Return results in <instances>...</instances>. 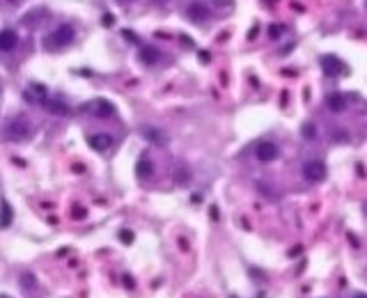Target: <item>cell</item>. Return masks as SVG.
I'll return each instance as SVG.
<instances>
[{"mask_svg": "<svg viewBox=\"0 0 367 298\" xmlns=\"http://www.w3.org/2000/svg\"><path fill=\"white\" fill-rule=\"evenodd\" d=\"M71 41H73L71 25H57L48 37H44V48H48V51H60V48H64V46L71 44Z\"/></svg>", "mask_w": 367, "mask_h": 298, "instance_id": "6da1fadb", "label": "cell"}, {"mask_svg": "<svg viewBox=\"0 0 367 298\" xmlns=\"http://www.w3.org/2000/svg\"><path fill=\"white\" fill-rule=\"evenodd\" d=\"M30 135H32V126H30L25 119L16 117V119H11V122H7L5 126V138L11 142H23V140H28Z\"/></svg>", "mask_w": 367, "mask_h": 298, "instance_id": "7a4b0ae2", "label": "cell"}, {"mask_svg": "<svg viewBox=\"0 0 367 298\" xmlns=\"http://www.w3.org/2000/svg\"><path fill=\"white\" fill-rule=\"evenodd\" d=\"M303 177L308 181H312V184H317V181H324V179H326V163H324V161H319V158H315V161H308V163L303 165Z\"/></svg>", "mask_w": 367, "mask_h": 298, "instance_id": "3957f363", "label": "cell"}, {"mask_svg": "<svg viewBox=\"0 0 367 298\" xmlns=\"http://www.w3.org/2000/svg\"><path fill=\"white\" fill-rule=\"evenodd\" d=\"M255 154H257V161H262V163H271V161H276V156H278V147L273 145V142L264 140V142L257 145Z\"/></svg>", "mask_w": 367, "mask_h": 298, "instance_id": "277c9868", "label": "cell"}, {"mask_svg": "<svg viewBox=\"0 0 367 298\" xmlns=\"http://www.w3.org/2000/svg\"><path fill=\"white\" fill-rule=\"evenodd\" d=\"M87 142H90V147L94 152H108V149L113 147V138L108 133H94L87 138Z\"/></svg>", "mask_w": 367, "mask_h": 298, "instance_id": "5b68a950", "label": "cell"}, {"mask_svg": "<svg viewBox=\"0 0 367 298\" xmlns=\"http://www.w3.org/2000/svg\"><path fill=\"white\" fill-rule=\"evenodd\" d=\"M322 67H324V71H326L328 76H340V73L347 71L345 62H340L338 57H331V55L322 57Z\"/></svg>", "mask_w": 367, "mask_h": 298, "instance_id": "8992f818", "label": "cell"}, {"mask_svg": "<svg viewBox=\"0 0 367 298\" xmlns=\"http://www.w3.org/2000/svg\"><path fill=\"white\" fill-rule=\"evenodd\" d=\"M16 44H18V37H16V32H14V30H9V28L0 30V51H2V53L14 51V48H16Z\"/></svg>", "mask_w": 367, "mask_h": 298, "instance_id": "52a82bcc", "label": "cell"}, {"mask_svg": "<svg viewBox=\"0 0 367 298\" xmlns=\"http://www.w3.org/2000/svg\"><path fill=\"white\" fill-rule=\"evenodd\" d=\"M92 113H94L96 117H113L115 106L110 101H106V99H99V101L92 103Z\"/></svg>", "mask_w": 367, "mask_h": 298, "instance_id": "ba28073f", "label": "cell"}, {"mask_svg": "<svg viewBox=\"0 0 367 298\" xmlns=\"http://www.w3.org/2000/svg\"><path fill=\"white\" fill-rule=\"evenodd\" d=\"M188 18H193V21H204V18L209 16V9H207V5H202V2H191L186 9Z\"/></svg>", "mask_w": 367, "mask_h": 298, "instance_id": "9c48e42d", "label": "cell"}, {"mask_svg": "<svg viewBox=\"0 0 367 298\" xmlns=\"http://www.w3.org/2000/svg\"><path fill=\"white\" fill-rule=\"evenodd\" d=\"M136 175L140 177V179H149V177L154 175V165H152V161L147 156H142L140 161H138V165H136Z\"/></svg>", "mask_w": 367, "mask_h": 298, "instance_id": "30bf717a", "label": "cell"}, {"mask_svg": "<svg viewBox=\"0 0 367 298\" xmlns=\"http://www.w3.org/2000/svg\"><path fill=\"white\" fill-rule=\"evenodd\" d=\"M44 108H48L51 113H55V115H67L69 113V108H67V103L64 101H60V99H44Z\"/></svg>", "mask_w": 367, "mask_h": 298, "instance_id": "8fae6325", "label": "cell"}, {"mask_svg": "<svg viewBox=\"0 0 367 298\" xmlns=\"http://www.w3.org/2000/svg\"><path fill=\"white\" fill-rule=\"evenodd\" d=\"M326 103H328V108L333 110V113H342L347 108V96L345 94H331L326 99Z\"/></svg>", "mask_w": 367, "mask_h": 298, "instance_id": "7c38bea8", "label": "cell"}, {"mask_svg": "<svg viewBox=\"0 0 367 298\" xmlns=\"http://www.w3.org/2000/svg\"><path fill=\"white\" fill-rule=\"evenodd\" d=\"M158 57H161V53H158L154 46H142L140 48V60L145 62V64H156Z\"/></svg>", "mask_w": 367, "mask_h": 298, "instance_id": "4fadbf2b", "label": "cell"}, {"mask_svg": "<svg viewBox=\"0 0 367 298\" xmlns=\"http://www.w3.org/2000/svg\"><path fill=\"white\" fill-rule=\"evenodd\" d=\"M11 218H14V214H11V207L5 202V200H2V202H0V227H9Z\"/></svg>", "mask_w": 367, "mask_h": 298, "instance_id": "5bb4252c", "label": "cell"}, {"mask_svg": "<svg viewBox=\"0 0 367 298\" xmlns=\"http://www.w3.org/2000/svg\"><path fill=\"white\" fill-rule=\"evenodd\" d=\"M21 287L25 289V292H34V289H37V280H34L32 273H23L21 276Z\"/></svg>", "mask_w": 367, "mask_h": 298, "instance_id": "9a60e30c", "label": "cell"}, {"mask_svg": "<svg viewBox=\"0 0 367 298\" xmlns=\"http://www.w3.org/2000/svg\"><path fill=\"white\" fill-rule=\"evenodd\" d=\"M145 138H147V140H152V142H156V145H163V142H165V135L161 133V131H156V129H147Z\"/></svg>", "mask_w": 367, "mask_h": 298, "instance_id": "2e32d148", "label": "cell"}, {"mask_svg": "<svg viewBox=\"0 0 367 298\" xmlns=\"http://www.w3.org/2000/svg\"><path fill=\"white\" fill-rule=\"evenodd\" d=\"M32 92H37V94H39V99H46V90L41 87V85H32ZM25 99L34 101V96H32V94H25Z\"/></svg>", "mask_w": 367, "mask_h": 298, "instance_id": "e0dca14e", "label": "cell"}, {"mask_svg": "<svg viewBox=\"0 0 367 298\" xmlns=\"http://www.w3.org/2000/svg\"><path fill=\"white\" fill-rule=\"evenodd\" d=\"M303 135H305V138H315V126H312V124H305V126H303Z\"/></svg>", "mask_w": 367, "mask_h": 298, "instance_id": "ac0fdd59", "label": "cell"}, {"mask_svg": "<svg viewBox=\"0 0 367 298\" xmlns=\"http://www.w3.org/2000/svg\"><path fill=\"white\" fill-rule=\"evenodd\" d=\"M119 239H122L124 243H131V241H133V234H131L129 230H124V232H119Z\"/></svg>", "mask_w": 367, "mask_h": 298, "instance_id": "d6986e66", "label": "cell"}, {"mask_svg": "<svg viewBox=\"0 0 367 298\" xmlns=\"http://www.w3.org/2000/svg\"><path fill=\"white\" fill-rule=\"evenodd\" d=\"M177 181H179V184H186V181H188V172H186V170H179V175H177Z\"/></svg>", "mask_w": 367, "mask_h": 298, "instance_id": "ffe728a7", "label": "cell"}, {"mask_svg": "<svg viewBox=\"0 0 367 298\" xmlns=\"http://www.w3.org/2000/svg\"><path fill=\"white\" fill-rule=\"evenodd\" d=\"M280 32H283V28H276V25H273V28H271V37H278V34H280Z\"/></svg>", "mask_w": 367, "mask_h": 298, "instance_id": "44dd1931", "label": "cell"}, {"mask_svg": "<svg viewBox=\"0 0 367 298\" xmlns=\"http://www.w3.org/2000/svg\"><path fill=\"white\" fill-rule=\"evenodd\" d=\"M103 23H106V25H113V16H110V14H106V16H103Z\"/></svg>", "mask_w": 367, "mask_h": 298, "instance_id": "7402d4cb", "label": "cell"}, {"mask_svg": "<svg viewBox=\"0 0 367 298\" xmlns=\"http://www.w3.org/2000/svg\"><path fill=\"white\" fill-rule=\"evenodd\" d=\"M354 298H367V294H356Z\"/></svg>", "mask_w": 367, "mask_h": 298, "instance_id": "603a6c76", "label": "cell"}, {"mask_svg": "<svg viewBox=\"0 0 367 298\" xmlns=\"http://www.w3.org/2000/svg\"><path fill=\"white\" fill-rule=\"evenodd\" d=\"M0 298H7V296H0Z\"/></svg>", "mask_w": 367, "mask_h": 298, "instance_id": "cb8c5ba5", "label": "cell"}]
</instances>
